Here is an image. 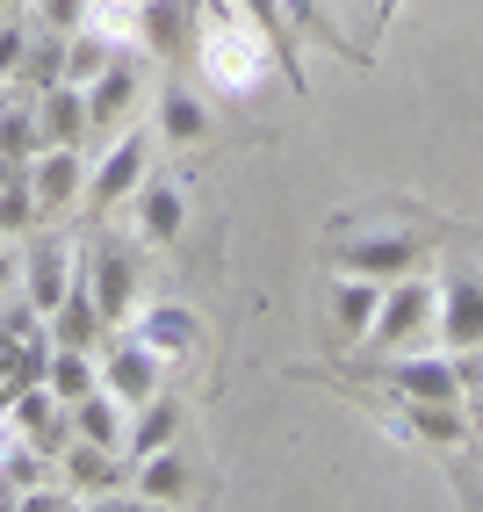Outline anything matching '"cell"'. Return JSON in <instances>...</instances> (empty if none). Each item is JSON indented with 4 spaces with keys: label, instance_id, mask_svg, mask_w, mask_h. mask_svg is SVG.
Returning a JSON list of instances; mask_svg holds the SVG:
<instances>
[{
    "label": "cell",
    "instance_id": "obj_1",
    "mask_svg": "<svg viewBox=\"0 0 483 512\" xmlns=\"http://www.w3.org/2000/svg\"><path fill=\"white\" fill-rule=\"evenodd\" d=\"M195 65H202V80H210L224 101H246L260 80H267V65H274V37L238 8V0H195Z\"/></svg>",
    "mask_w": 483,
    "mask_h": 512
},
{
    "label": "cell",
    "instance_id": "obj_2",
    "mask_svg": "<svg viewBox=\"0 0 483 512\" xmlns=\"http://www.w3.org/2000/svg\"><path fill=\"white\" fill-rule=\"evenodd\" d=\"M433 311H440V289L433 282H419V275L383 282V303H375V325L361 339V354H397V347H411V339H426Z\"/></svg>",
    "mask_w": 483,
    "mask_h": 512
},
{
    "label": "cell",
    "instance_id": "obj_3",
    "mask_svg": "<svg viewBox=\"0 0 483 512\" xmlns=\"http://www.w3.org/2000/svg\"><path fill=\"white\" fill-rule=\"evenodd\" d=\"M73 282H80V246H73V238H58V231H37L22 246V303L37 318H51Z\"/></svg>",
    "mask_w": 483,
    "mask_h": 512
},
{
    "label": "cell",
    "instance_id": "obj_4",
    "mask_svg": "<svg viewBox=\"0 0 483 512\" xmlns=\"http://www.w3.org/2000/svg\"><path fill=\"white\" fill-rule=\"evenodd\" d=\"M145 174H152V138H145V130H116V138L101 145V159L87 166V195L80 202L116 210V202H130L137 188H145Z\"/></svg>",
    "mask_w": 483,
    "mask_h": 512
},
{
    "label": "cell",
    "instance_id": "obj_5",
    "mask_svg": "<svg viewBox=\"0 0 483 512\" xmlns=\"http://www.w3.org/2000/svg\"><path fill=\"white\" fill-rule=\"evenodd\" d=\"M94 361H101V390H116L123 404H145L152 390H166V361L137 332H109Z\"/></svg>",
    "mask_w": 483,
    "mask_h": 512
},
{
    "label": "cell",
    "instance_id": "obj_6",
    "mask_svg": "<svg viewBox=\"0 0 483 512\" xmlns=\"http://www.w3.org/2000/svg\"><path fill=\"white\" fill-rule=\"evenodd\" d=\"M80 282L94 289V303H101L109 325H130V311H137V253L123 246V238H101V246L80 260Z\"/></svg>",
    "mask_w": 483,
    "mask_h": 512
},
{
    "label": "cell",
    "instance_id": "obj_7",
    "mask_svg": "<svg viewBox=\"0 0 483 512\" xmlns=\"http://www.w3.org/2000/svg\"><path fill=\"white\" fill-rule=\"evenodd\" d=\"M440 347L447 354H483V267H455V275L440 282Z\"/></svg>",
    "mask_w": 483,
    "mask_h": 512
},
{
    "label": "cell",
    "instance_id": "obj_8",
    "mask_svg": "<svg viewBox=\"0 0 483 512\" xmlns=\"http://www.w3.org/2000/svg\"><path fill=\"white\" fill-rule=\"evenodd\" d=\"M130 332L145 339L166 368H181V361H195L202 347H210V325H202L188 303H145V311H130Z\"/></svg>",
    "mask_w": 483,
    "mask_h": 512
},
{
    "label": "cell",
    "instance_id": "obj_9",
    "mask_svg": "<svg viewBox=\"0 0 483 512\" xmlns=\"http://www.w3.org/2000/svg\"><path fill=\"white\" fill-rule=\"evenodd\" d=\"M29 174V195H37V217H65L73 202L87 195V166H80V145H37V159L22 166Z\"/></svg>",
    "mask_w": 483,
    "mask_h": 512
},
{
    "label": "cell",
    "instance_id": "obj_10",
    "mask_svg": "<svg viewBox=\"0 0 483 512\" xmlns=\"http://www.w3.org/2000/svg\"><path fill=\"white\" fill-rule=\"evenodd\" d=\"M8 426H15L22 448H37V455H51V462H58L65 440H73V419H65V404L51 397L44 375H37V383H22V390L8 397Z\"/></svg>",
    "mask_w": 483,
    "mask_h": 512
},
{
    "label": "cell",
    "instance_id": "obj_11",
    "mask_svg": "<svg viewBox=\"0 0 483 512\" xmlns=\"http://www.w3.org/2000/svg\"><path fill=\"white\" fill-rule=\"evenodd\" d=\"M137 94H145V73H137V58H109L101 73L87 80V130H123L130 109H137Z\"/></svg>",
    "mask_w": 483,
    "mask_h": 512
},
{
    "label": "cell",
    "instance_id": "obj_12",
    "mask_svg": "<svg viewBox=\"0 0 483 512\" xmlns=\"http://www.w3.org/2000/svg\"><path fill=\"white\" fill-rule=\"evenodd\" d=\"M339 267H354V275H375V282H397L419 267V238L411 231H368V238H339Z\"/></svg>",
    "mask_w": 483,
    "mask_h": 512
},
{
    "label": "cell",
    "instance_id": "obj_13",
    "mask_svg": "<svg viewBox=\"0 0 483 512\" xmlns=\"http://www.w3.org/2000/svg\"><path fill=\"white\" fill-rule=\"evenodd\" d=\"M383 375V390L397 397H462V368L455 354H397V361H368Z\"/></svg>",
    "mask_w": 483,
    "mask_h": 512
},
{
    "label": "cell",
    "instance_id": "obj_14",
    "mask_svg": "<svg viewBox=\"0 0 483 512\" xmlns=\"http://www.w3.org/2000/svg\"><path fill=\"white\" fill-rule=\"evenodd\" d=\"M375 303H383V282H375V275H354V267H339V275H332L325 311H332V339H339V347H361V339H368Z\"/></svg>",
    "mask_w": 483,
    "mask_h": 512
},
{
    "label": "cell",
    "instance_id": "obj_15",
    "mask_svg": "<svg viewBox=\"0 0 483 512\" xmlns=\"http://www.w3.org/2000/svg\"><path fill=\"white\" fill-rule=\"evenodd\" d=\"M397 412H404L411 440H426V448H440V455H462V448H469V412H462V397H397Z\"/></svg>",
    "mask_w": 483,
    "mask_h": 512
},
{
    "label": "cell",
    "instance_id": "obj_16",
    "mask_svg": "<svg viewBox=\"0 0 483 512\" xmlns=\"http://www.w3.org/2000/svg\"><path fill=\"white\" fill-rule=\"evenodd\" d=\"M37 325H44L37 311L0 325V412H8V397H15L22 383H37V375H44V347H51V339H44Z\"/></svg>",
    "mask_w": 483,
    "mask_h": 512
},
{
    "label": "cell",
    "instance_id": "obj_17",
    "mask_svg": "<svg viewBox=\"0 0 483 512\" xmlns=\"http://www.w3.org/2000/svg\"><path fill=\"white\" fill-rule=\"evenodd\" d=\"M109 332H116V325L101 318V303H94L87 282H73V289H65V303L44 318V339H51V347H87V354H101V339H109Z\"/></svg>",
    "mask_w": 483,
    "mask_h": 512
},
{
    "label": "cell",
    "instance_id": "obj_18",
    "mask_svg": "<svg viewBox=\"0 0 483 512\" xmlns=\"http://www.w3.org/2000/svg\"><path fill=\"white\" fill-rule=\"evenodd\" d=\"M137 44L152 58H181L195 44V0H137Z\"/></svg>",
    "mask_w": 483,
    "mask_h": 512
},
{
    "label": "cell",
    "instance_id": "obj_19",
    "mask_svg": "<svg viewBox=\"0 0 483 512\" xmlns=\"http://www.w3.org/2000/svg\"><path fill=\"white\" fill-rule=\"evenodd\" d=\"M37 138L44 145H87V87L80 80L37 87Z\"/></svg>",
    "mask_w": 483,
    "mask_h": 512
},
{
    "label": "cell",
    "instance_id": "obj_20",
    "mask_svg": "<svg viewBox=\"0 0 483 512\" xmlns=\"http://www.w3.org/2000/svg\"><path fill=\"white\" fill-rule=\"evenodd\" d=\"M58 469H65V491H73V498H109L123 484V455L116 448H94V440H65Z\"/></svg>",
    "mask_w": 483,
    "mask_h": 512
},
{
    "label": "cell",
    "instance_id": "obj_21",
    "mask_svg": "<svg viewBox=\"0 0 483 512\" xmlns=\"http://www.w3.org/2000/svg\"><path fill=\"white\" fill-rule=\"evenodd\" d=\"M65 419H73V440H94V448H116L123 455V433H130V404L116 397V390H87V397H73L65 404Z\"/></svg>",
    "mask_w": 483,
    "mask_h": 512
},
{
    "label": "cell",
    "instance_id": "obj_22",
    "mask_svg": "<svg viewBox=\"0 0 483 512\" xmlns=\"http://www.w3.org/2000/svg\"><path fill=\"white\" fill-rule=\"evenodd\" d=\"M130 202H137V238H145V246H174V238L188 231V195L174 181L145 174V188H137Z\"/></svg>",
    "mask_w": 483,
    "mask_h": 512
},
{
    "label": "cell",
    "instance_id": "obj_23",
    "mask_svg": "<svg viewBox=\"0 0 483 512\" xmlns=\"http://www.w3.org/2000/svg\"><path fill=\"white\" fill-rule=\"evenodd\" d=\"M123 484H130L137 505H181V498H188V462H181L174 448H152V455L130 462Z\"/></svg>",
    "mask_w": 483,
    "mask_h": 512
},
{
    "label": "cell",
    "instance_id": "obj_24",
    "mask_svg": "<svg viewBox=\"0 0 483 512\" xmlns=\"http://www.w3.org/2000/svg\"><path fill=\"white\" fill-rule=\"evenodd\" d=\"M181 404L174 397H166V390H152L145 404H130V433H123V455L137 462V455H152V448H174V440H181Z\"/></svg>",
    "mask_w": 483,
    "mask_h": 512
},
{
    "label": "cell",
    "instance_id": "obj_25",
    "mask_svg": "<svg viewBox=\"0 0 483 512\" xmlns=\"http://www.w3.org/2000/svg\"><path fill=\"white\" fill-rule=\"evenodd\" d=\"M44 383H51L58 404H73V397H87L101 383V361L87 347H44Z\"/></svg>",
    "mask_w": 483,
    "mask_h": 512
},
{
    "label": "cell",
    "instance_id": "obj_26",
    "mask_svg": "<svg viewBox=\"0 0 483 512\" xmlns=\"http://www.w3.org/2000/svg\"><path fill=\"white\" fill-rule=\"evenodd\" d=\"M159 138L166 145H202V138H210V101L188 94V87H166V101H159Z\"/></svg>",
    "mask_w": 483,
    "mask_h": 512
},
{
    "label": "cell",
    "instance_id": "obj_27",
    "mask_svg": "<svg viewBox=\"0 0 483 512\" xmlns=\"http://www.w3.org/2000/svg\"><path fill=\"white\" fill-rule=\"evenodd\" d=\"M37 145V101H0V166H29Z\"/></svg>",
    "mask_w": 483,
    "mask_h": 512
},
{
    "label": "cell",
    "instance_id": "obj_28",
    "mask_svg": "<svg viewBox=\"0 0 483 512\" xmlns=\"http://www.w3.org/2000/svg\"><path fill=\"white\" fill-rule=\"evenodd\" d=\"M109 58H123V51H116V37H109V29H94V22H80L73 37H65V80H80V87H87Z\"/></svg>",
    "mask_w": 483,
    "mask_h": 512
},
{
    "label": "cell",
    "instance_id": "obj_29",
    "mask_svg": "<svg viewBox=\"0 0 483 512\" xmlns=\"http://www.w3.org/2000/svg\"><path fill=\"white\" fill-rule=\"evenodd\" d=\"M15 80H29V87H51V80H65V29H29V44H22V73Z\"/></svg>",
    "mask_w": 483,
    "mask_h": 512
},
{
    "label": "cell",
    "instance_id": "obj_30",
    "mask_svg": "<svg viewBox=\"0 0 483 512\" xmlns=\"http://www.w3.org/2000/svg\"><path fill=\"white\" fill-rule=\"evenodd\" d=\"M282 29L303 44H325V51H347V29H339L332 15H325V0H282Z\"/></svg>",
    "mask_w": 483,
    "mask_h": 512
},
{
    "label": "cell",
    "instance_id": "obj_31",
    "mask_svg": "<svg viewBox=\"0 0 483 512\" xmlns=\"http://www.w3.org/2000/svg\"><path fill=\"white\" fill-rule=\"evenodd\" d=\"M238 8H246L260 29H267V37H274V51H282V80L303 94V65H296V37H289V29H282V0H238Z\"/></svg>",
    "mask_w": 483,
    "mask_h": 512
},
{
    "label": "cell",
    "instance_id": "obj_32",
    "mask_svg": "<svg viewBox=\"0 0 483 512\" xmlns=\"http://www.w3.org/2000/svg\"><path fill=\"white\" fill-rule=\"evenodd\" d=\"M29 8H37V22H44V29H65V37H73V29L87 22L94 0H29Z\"/></svg>",
    "mask_w": 483,
    "mask_h": 512
},
{
    "label": "cell",
    "instance_id": "obj_33",
    "mask_svg": "<svg viewBox=\"0 0 483 512\" xmlns=\"http://www.w3.org/2000/svg\"><path fill=\"white\" fill-rule=\"evenodd\" d=\"M22 44H29V29L22 22H0V80L22 73Z\"/></svg>",
    "mask_w": 483,
    "mask_h": 512
},
{
    "label": "cell",
    "instance_id": "obj_34",
    "mask_svg": "<svg viewBox=\"0 0 483 512\" xmlns=\"http://www.w3.org/2000/svg\"><path fill=\"white\" fill-rule=\"evenodd\" d=\"M397 8H404V0H368V22H375V44H383V37H390V22H397Z\"/></svg>",
    "mask_w": 483,
    "mask_h": 512
},
{
    "label": "cell",
    "instance_id": "obj_35",
    "mask_svg": "<svg viewBox=\"0 0 483 512\" xmlns=\"http://www.w3.org/2000/svg\"><path fill=\"white\" fill-rule=\"evenodd\" d=\"M476 412H483V375H476Z\"/></svg>",
    "mask_w": 483,
    "mask_h": 512
},
{
    "label": "cell",
    "instance_id": "obj_36",
    "mask_svg": "<svg viewBox=\"0 0 483 512\" xmlns=\"http://www.w3.org/2000/svg\"><path fill=\"white\" fill-rule=\"evenodd\" d=\"M0 8H29V0H0Z\"/></svg>",
    "mask_w": 483,
    "mask_h": 512
}]
</instances>
